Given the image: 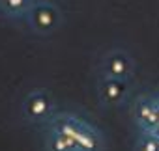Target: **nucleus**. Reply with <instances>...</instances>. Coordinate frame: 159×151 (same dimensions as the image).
Wrapping results in <instances>:
<instances>
[{"label":"nucleus","mask_w":159,"mask_h":151,"mask_svg":"<svg viewBox=\"0 0 159 151\" xmlns=\"http://www.w3.org/2000/svg\"><path fill=\"white\" fill-rule=\"evenodd\" d=\"M51 129L66 134L69 140L75 142V145L81 151H101L103 149V138L101 132L88 121L71 116V114H60L51 119Z\"/></svg>","instance_id":"obj_1"},{"label":"nucleus","mask_w":159,"mask_h":151,"mask_svg":"<svg viewBox=\"0 0 159 151\" xmlns=\"http://www.w3.org/2000/svg\"><path fill=\"white\" fill-rule=\"evenodd\" d=\"M26 24L36 34H51L62 23V13L58 6L51 0H38L25 17Z\"/></svg>","instance_id":"obj_2"},{"label":"nucleus","mask_w":159,"mask_h":151,"mask_svg":"<svg viewBox=\"0 0 159 151\" xmlns=\"http://www.w3.org/2000/svg\"><path fill=\"white\" fill-rule=\"evenodd\" d=\"M25 116L32 121H47L52 119V99L49 95V92L45 90H34L23 105Z\"/></svg>","instance_id":"obj_3"},{"label":"nucleus","mask_w":159,"mask_h":151,"mask_svg":"<svg viewBox=\"0 0 159 151\" xmlns=\"http://www.w3.org/2000/svg\"><path fill=\"white\" fill-rule=\"evenodd\" d=\"M103 69H105V77L127 82V79L131 77V73H133V60L127 56V52L114 50V52H111L105 58Z\"/></svg>","instance_id":"obj_4"},{"label":"nucleus","mask_w":159,"mask_h":151,"mask_svg":"<svg viewBox=\"0 0 159 151\" xmlns=\"http://www.w3.org/2000/svg\"><path fill=\"white\" fill-rule=\"evenodd\" d=\"M127 93V82L125 80H116V79H109L105 77L101 80V86H99V95H101V101L109 106H114V105H120L124 101Z\"/></svg>","instance_id":"obj_5"},{"label":"nucleus","mask_w":159,"mask_h":151,"mask_svg":"<svg viewBox=\"0 0 159 151\" xmlns=\"http://www.w3.org/2000/svg\"><path fill=\"white\" fill-rule=\"evenodd\" d=\"M38 0H0V15L6 19H25Z\"/></svg>","instance_id":"obj_6"},{"label":"nucleus","mask_w":159,"mask_h":151,"mask_svg":"<svg viewBox=\"0 0 159 151\" xmlns=\"http://www.w3.org/2000/svg\"><path fill=\"white\" fill-rule=\"evenodd\" d=\"M135 151H159V138L152 132H146L135 145Z\"/></svg>","instance_id":"obj_7"}]
</instances>
